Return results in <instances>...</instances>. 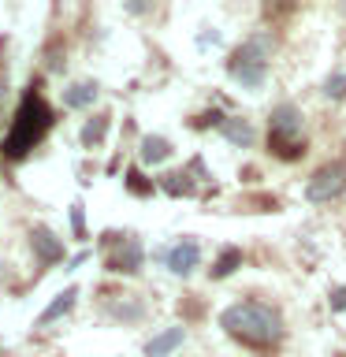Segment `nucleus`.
Wrapping results in <instances>:
<instances>
[{
	"label": "nucleus",
	"instance_id": "obj_9",
	"mask_svg": "<svg viewBox=\"0 0 346 357\" xmlns=\"http://www.w3.org/2000/svg\"><path fill=\"white\" fill-rule=\"evenodd\" d=\"M220 134H223L227 142H234L239 149H250V145L257 142L253 123H250V119H242V116H223V119H220Z\"/></svg>",
	"mask_w": 346,
	"mask_h": 357
},
{
	"label": "nucleus",
	"instance_id": "obj_15",
	"mask_svg": "<svg viewBox=\"0 0 346 357\" xmlns=\"http://www.w3.org/2000/svg\"><path fill=\"white\" fill-rule=\"evenodd\" d=\"M108 123H112L108 112H97V116L86 119V127H82V145H86V149H97L100 138L108 134Z\"/></svg>",
	"mask_w": 346,
	"mask_h": 357
},
{
	"label": "nucleus",
	"instance_id": "obj_3",
	"mask_svg": "<svg viewBox=\"0 0 346 357\" xmlns=\"http://www.w3.org/2000/svg\"><path fill=\"white\" fill-rule=\"evenodd\" d=\"M268 149L276 156H290L298 160L306 153V119H301L298 105H276L272 119H268Z\"/></svg>",
	"mask_w": 346,
	"mask_h": 357
},
{
	"label": "nucleus",
	"instance_id": "obj_11",
	"mask_svg": "<svg viewBox=\"0 0 346 357\" xmlns=\"http://www.w3.org/2000/svg\"><path fill=\"white\" fill-rule=\"evenodd\" d=\"M97 97H100V86L93 82V78H82V82H71L63 89V105L67 108H89Z\"/></svg>",
	"mask_w": 346,
	"mask_h": 357
},
{
	"label": "nucleus",
	"instance_id": "obj_1",
	"mask_svg": "<svg viewBox=\"0 0 346 357\" xmlns=\"http://www.w3.org/2000/svg\"><path fill=\"white\" fill-rule=\"evenodd\" d=\"M220 328L253 350H268L283 339V320L276 309L261 305V301H234L220 312Z\"/></svg>",
	"mask_w": 346,
	"mask_h": 357
},
{
	"label": "nucleus",
	"instance_id": "obj_5",
	"mask_svg": "<svg viewBox=\"0 0 346 357\" xmlns=\"http://www.w3.org/2000/svg\"><path fill=\"white\" fill-rule=\"evenodd\" d=\"M142 261H145L142 238H134V234H105V268L108 272L134 275V272H142Z\"/></svg>",
	"mask_w": 346,
	"mask_h": 357
},
{
	"label": "nucleus",
	"instance_id": "obj_19",
	"mask_svg": "<svg viewBox=\"0 0 346 357\" xmlns=\"http://www.w3.org/2000/svg\"><path fill=\"white\" fill-rule=\"evenodd\" d=\"M71 227L78 238H86V212H82V201H75L71 205Z\"/></svg>",
	"mask_w": 346,
	"mask_h": 357
},
{
	"label": "nucleus",
	"instance_id": "obj_20",
	"mask_svg": "<svg viewBox=\"0 0 346 357\" xmlns=\"http://www.w3.org/2000/svg\"><path fill=\"white\" fill-rule=\"evenodd\" d=\"M331 312H346V287L331 290Z\"/></svg>",
	"mask_w": 346,
	"mask_h": 357
},
{
	"label": "nucleus",
	"instance_id": "obj_21",
	"mask_svg": "<svg viewBox=\"0 0 346 357\" xmlns=\"http://www.w3.org/2000/svg\"><path fill=\"white\" fill-rule=\"evenodd\" d=\"M4 97H8V78H4V71H0V105H4Z\"/></svg>",
	"mask_w": 346,
	"mask_h": 357
},
{
	"label": "nucleus",
	"instance_id": "obj_8",
	"mask_svg": "<svg viewBox=\"0 0 346 357\" xmlns=\"http://www.w3.org/2000/svg\"><path fill=\"white\" fill-rule=\"evenodd\" d=\"M30 250H33V257H38V264H60L67 257L63 242L56 238L45 223H33V227H30Z\"/></svg>",
	"mask_w": 346,
	"mask_h": 357
},
{
	"label": "nucleus",
	"instance_id": "obj_14",
	"mask_svg": "<svg viewBox=\"0 0 346 357\" xmlns=\"http://www.w3.org/2000/svg\"><path fill=\"white\" fill-rule=\"evenodd\" d=\"M156 186H160L167 197H190L194 194V178H190V172H167V175H160Z\"/></svg>",
	"mask_w": 346,
	"mask_h": 357
},
{
	"label": "nucleus",
	"instance_id": "obj_6",
	"mask_svg": "<svg viewBox=\"0 0 346 357\" xmlns=\"http://www.w3.org/2000/svg\"><path fill=\"white\" fill-rule=\"evenodd\" d=\"M346 190V160H328L324 167H317L306 186V197L313 205H324V201H335Z\"/></svg>",
	"mask_w": 346,
	"mask_h": 357
},
{
	"label": "nucleus",
	"instance_id": "obj_17",
	"mask_svg": "<svg viewBox=\"0 0 346 357\" xmlns=\"http://www.w3.org/2000/svg\"><path fill=\"white\" fill-rule=\"evenodd\" d=\"M127 190H130V194H138V197H153V190H156V186L138 172V167H130V172H127Z\"/></svg>",
	"mask_w": 346,
	"mask_h": 357
},
{
	"label": "nucleus",
	"instance_id": "obj_18",
	"mask_svg": "<svg viewBox=\"0 0 346 357\" xmlns=\"http://www.w3.org/2000/svg\"><path fill=\"white\" fill-rule=\"evenodd\" d=\"M324 97H331V100L346 97V71H335V75L324 78Z\"/></svg>",
	"mask_w": 346,
	"mask_h": 357
},
{
	"label": "nucleus",
	"instance_id": "obj_12",
	"mask_svg": "<svg viewBox=\"0 0 346 357\" xmlns=\"http://www.w3.org/2000/svg\"><path fill=\"white\" fill-rule=\"evenodd\" d=\"M183 339H186L183 328H167V331L156 335V339L145 342V357H167V354H175L179 346H183Z\"/></svg>",
	"mask_w": 346,
	"mask_h": 357
},
{
	"label": "nucleus",
	"instance_id": "obj_4",
	"mask_svg": "<svg viewBox=\"0 0 346 357\" xmlns=\"http://www.w3.org/2000/svg\"><path fill=\"white\" fill-rule=\"evenodd\" d=\"M268 52H272V41L268 38H246L239 49L227 56V75L246 89H261L268 78Z\"/></svg>",
	"mask_w": 346,
	"mask_h": 357
},
{
	"label": "nucleus",
	"instance_id": "obj_2",
	"mask_svg": "<svg viewBox=\"0 0 346 357\" xmlns=\"http://www.w3.org/2000/svg\"><path fill=\"white\" fill-rule=\"evenodd\" d=\"M52 123H56L52 108L38 97V89H27V93H22V105H19V116L11 123L8 138H4V156L8 160H22V156L49 134Z\"/></svg>",
	"mask_w": 346,
	"mask_h": 357
},
{
	"label": "nucleus",
	"instance_id": "obj_10",
	"mask_svg": "<svg viewBox=\"0 0 346 357\" xmlns=\"http://www.w3.org/2000/svg\"><path fill=\"white\" fill-rule=\"evenodd\" d=\"M172 153H175V145L167 142L164 134H145V138L138 142V156L145 164H164Z\"/></svg>",
	"mask_w": 346,
	"mask_h": 357
},
{
	"label": "nucleus",
	"instance_id": "obj_13",
	"mask_svg": "<svg viewBox=\"0 0 346 357\" xmlns=\"http://www.w3.org/2000/svg\"><path fill=\"white\" fill-rule=\"evenodd\" d=\"M75 298H78V287H67V290H60L49 305H45V312L38 317V328H45V324H52V320H60V317H67L71 312V305H75Z\"/></svg>",
	"mask_w": 346,
	"mask_h": 357
},
{
	"label": "nucleus",
	"instance_id": "obj_16",
	"mask_svg": "<svg viewBox=\"0 0 346 357\" xmlns=\"http://www.w3.org/2000/svg\"><path fill=\"white\" fill-rule=\"evenodd\" d=\"M239 264H242V250H239V245H227V250L216 257V264H212L209 275H212V279H227V275L239 272Z\"/></svg>",
	"mask_w": 346,
	"mask_h": 357
},
{
	"label": "nucleus",
	"instance_id": "obj_7",
	"mask_svg": "<svg viewBox=\"0 0 346 357\" xmlns=\"http://www.w3.org/2000/svg\"><path fill=\"white\" fill-rule=\"evenodd\" d=\"M160 261L167 264L172 275H190L201 261V245L194 238H183V242H175L172 250H160Z\"/></svg>",
	"mask_w": 346,
	"mask_h": 357
}]
</instances>
